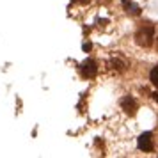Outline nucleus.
<instances>
[{"mask_svg":"<svg viewBox=\"0 0 158 158\" xmlns=\"http://www.w3.org/2000/svg\"><path fill=\"white\" fill-rule=\"evenodd\" d=\"M153 39H155V29H153V25H142L140 29L137 30V34H135L137 44H140V46H149V44L153 43Z\"/></svg>","mask_w":158,"mask_h":158,"instance_id":"f257e3e1","label":"nucleus"},{"mask_svg":"<svg viewBox=\"0 0 158 158\" xmlns=\"http://www.w3.org/2000/svg\"><path fill=\"white\" fill-rule=\"evenodd\" d=\"M71 2H75V4H85V2H89V0H71Z\"/></svg>","mask_w":158,"mask_h":158,"instance_id":"6e6552de","label":"nucleus"},{"mask_svg":"<svg viewBox=\"0 0 158 158\" xmlns=\"http://www.w3.org/2000/svg\"><path fill=\"white\" fill-rule=\"evenodd\" d=\"M126 9H128V13H131V15H139L140 13V7L139 6H133V4H128Z\"/></svg>","mask_w":158,"mask_h":158,"instance_id":"423d86ee","label":"nucleus"},{"mask_svg":"<svg viewBox=\"0 0 158 158\" xmlns=\"http://www.w3.org/2000/svg\"><path fill=\"white\" fill-rule=\"evenodd\" d=\"M80 73H82V77H85V78H94L96 73H98V64L94 62L93 59H85V60L80 64Z\"/></svg>","mask_w":158,"mask_h":158,"instance_id":"f03ea898","label":"nucleus"},{"mask_svg":"<svg viewBox=\"0 0 158 158\" xmlns=\"http://www.w3.org/2000/svg\"><path fill=\"white\" fill-rule=\"evenodd\" d=\"M137 146H139V149L140 151H153V135H151L149 131H146L142 135L139 137V140H137Z\"/></svg>","mask_w":158,"mask_h":158,"instance_id":"7ed1b4c3","label":"nucleus"},{"mask_svg":"<svg viewBox=\"0 0 158 158\" xmlns=\"http://www.w3.org/2000/svg\"><path fill=\"white\" fill-rule=\"evenodd\" d=\"M121 107H123V110H124L126 114L133 115V114L137 112L139 105H137V101L133 100V98H130V96H124V98L121 100Z\"/></svg>","mask_w":158,"mask_h":158,"instance_id":"20e7f679","label":"nucleus"},{"mask_svg":"<svg viewBox=\"0 0 158 158\" xmlns=\"http://www.w3.org/2000/svg\"><path fill=\"white\" fill-rule=\"evenodd\" d=\"M153 98H155V100H156V101H158V94H156V93H155V94H153Z\"/></svg>","mask_w":158,"mask_h":158,"instance_id":"1a4fd4ad","label":"nucleus"},{"mask_svg":"<svg viewBox=\"0 0 158 158\" xmlns=\"http://www.w3.org/2000/svg\"><path fill=\"white\" fill-rule=\"evenodd\" d=\"M91 48H93V44H91V43H84V50H85V52H89Z\"/></svg>","mask_w":158,"mask_h":158,"instance_id":"0eeeda50","label":"nucleus"},{"mask_svg":"<svg viewBox=\"0 0 158 158\" xmlns=\"http://www.w3.org/2000/svg\"><path fill=\"white\" fill-rule=\"evenodd\" d=\"M149 80L153 82V85H156V87H158V66H155V68L151 69V73H149Z\"/></svg>","mask_w":158,"mask_h":158,"instance_id":"39448f33","label":"nucleus"}]
</instances>
